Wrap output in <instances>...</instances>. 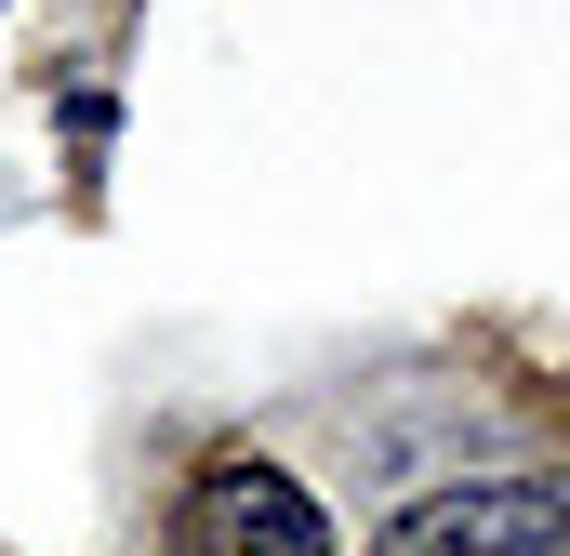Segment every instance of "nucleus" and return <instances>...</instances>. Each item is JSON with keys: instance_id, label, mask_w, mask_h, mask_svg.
Here are the masks:
<instances>
[{"instance_id": "1", "label": "nucleus", "mask_w": 570, "mask_h": 556, "mask_svg": "<svg viewBox=\"0 0 570 556\" xmlns=\"http://www.w3.org/2000/svg\"><path fill=\"white\" fill-rule=\"evenodd\" d=\"M558 544H570L558 477H464V490H425L372 530V556H558Z\"/></svg>"}, {"instance_id": "2", "label": "nucleus", "mask_w": 570, "mask_h": 556, "mask_svg": "<svg viewBox=\"0 0 570 556\" xmlns=\"http://www.w3.org/2000/svg\"><path fill=\"white\" fill-rule=\"evenodd\" d=\"M199 530H213V556H332V517L279 464H213L199 477Z\"/></svg>"}]
</instances>
